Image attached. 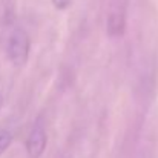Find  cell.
I'll return each mask as SVG.
<instances>
[{"label":"cell","mask_w":158,"mask_h":158,"mask_svg":"<svg viewBox=\"0 0 158 158\" xmlns=\"http://www.w3.org/2000/svg\"><path fill=\"white\" fill-rule=\"evenodd\" d=\"M11 141H12V135L9 132H0V157L6 152Z\"/></svg>","instance_id":"cell-4"},{"label":"cell","mask_w":158,"mask_h":158,"mask_svg":"<svg viewBox=\"0 0 158 158\" xmlns=\"http://www.w3.org/2000/svg\"><path fill=\"white\" fill-rule=\"evenodd\" d=\"M46 141H48L46 131H45L43 124L40 121H37L32 126V129H31V132L26 138V154H28V157L42 158L45 149H46Z\"/></svg>","instance_id":"cell-2"},{"label":"cell","mask_w":158,"mask_h":158,"mask_svg":"<svg viewBox=\"0 0 158 158\" xmlns=\"http://www.w3.org/2000/svg\"><path fill=\"white\" fill-rule=\"evenodd\" d=\"M29 48H31L29 35L20 28L14 29L8 40V57L14 66H23L28 61Z\"/></svg>","instance_id":"cell-1"},{"label":"cell","mask_w":158,"mask_h":158,"mask_svg":"<svg viewBox=\"0 0 158 158\" xmlns=\"http://www.w3.org/2000/svg\"><path fill=\"white\" fill-rule=\"evenodd\" d=\"M124 20H126L124 8L120 6V5H114L109 15H107V32H109V35H112V37L121 35L123 31H124Z\"/></svg>","instance_id":"cell-3"},{"label":"cell","mask_w":158,"mask_h":158,"mask_svg":"<svg viewBox=\"0 0 158 158\" xmlns=\"http://www.w3.org/2000/svg\"><path fill=\"white\" fill-rule=\"evenodd\" d=\"M71 2H72V0H52L54 6H55L57 9H66V8L71 5Z\"/></svg>","instance_id":"cell-5"}]
</instances>
